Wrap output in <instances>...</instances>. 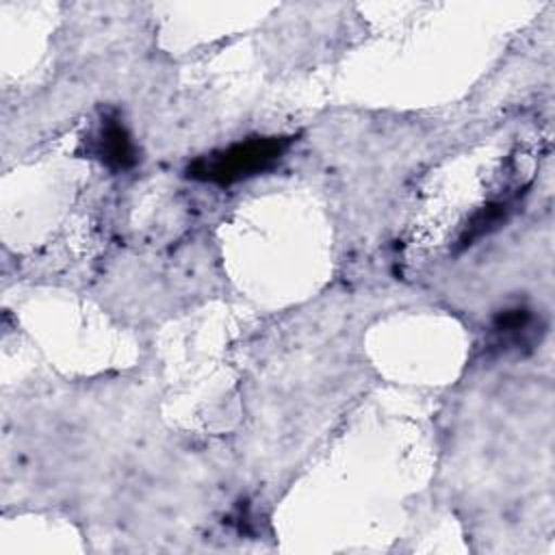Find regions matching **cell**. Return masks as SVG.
Returning <instances> with one entry per match:
<instances>
[{"mask_svg":"<svg viewBox=\"0 0 555 555\" xmlns=\"http://www.w3.org/2000/svg\"><path fill=\"white\" fill-rule=\"evenodd\" d=\"M293 137H254L208 152L186 167V176L197 182L228 186L271 169L291 147Z\"/></svg>","mask_w":555,"mask_h":555,"instance_id":"1","label":"cell"},{"mask_svg":"<svg viewBox=\"0 0 555 555\" xmlns=\"http://www.w3.org/2000/svg\"><path fill=\"white\" fill-rule=\"evenodd\" d=\"M512 212V204L509 202H490L486 204L481 210H477L473 215V219L468 221L464 234L460 236V245L468 247L475 241H479L481 236H488L490 232H494L501 223L507 221Z\"/></svg>","mask_w":555,"mask_h":555,"instance_id":"4","label":"cell"},{"mask_svg":"<svg viewBox=\"0 0 555 555\" xmlns=\"http://www.w3.org/2000/svg\"><path fill=\"white\" fill-rule=\"evenodd\" d=\"M544 325L531 308L514 306L501 310L490 325V345L499 351L531 349L540 343Z\"/></svg>","mask_w":555,"mask_h":555,"instance_id":"3","label":"cell"},{"mask_svg":"<svg viewBox=\"0 0 555 555\" xmlns=\"http://www.w3.org/2000/svg\"><path fill=\"white\" fill-rule=\"evenodd\" d=\"M87 154H91L113 171H128L139 160L137 145L115 111L104 113L98 128L89 134Z\"/></svg>","mask_w":555,"mask_h":555,"instance_id":"2","label":"cell"}]
</instances>
